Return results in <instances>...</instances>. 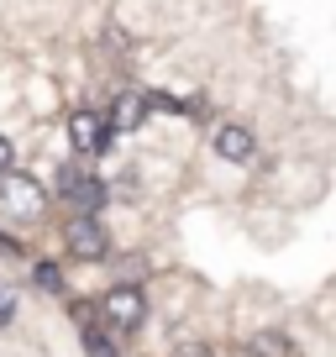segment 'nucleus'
<instances>
[{"label":"nucleus","mask_w":336,"mask_h":357,"mask_svg":"<svg viewBox=\"0 0 336 357\" xmlns=\"http://www.w3.org/2000/svg\"><path fill=\"white\" fill-rule=\"evenodd\" d=\"M47 211V190L26 174H0V215L11 221H37Z\"/></svg>","instance_id":"1"},{"label":"nucleus","mask_w":336,"mask_h":357,"mask_svg":"<svg viewBox=\"0 0 336 357\" xmlns=\"http://www.w3.org/2000/svg\"><path fill=\"white\" fill-rule=\"evenodd\" d=\"M100 310H105V321H111L116 331H137V326L147 321V300H142V289H137V284H121V289H111Z\"/></svg>","instance_id":"2"},{"label":"nucleus","mask_w":336,"mask_h":357,"mask_svg":"<svg viewBox=\"0 0 336 357\" xmlns=\"http://www.w3.org/2000/svg\"><path fill=\"white\" fill-rule=\"evenodd\" d=\"M63 236H68V252H74V257H84V263H95V257H105V252H111V236H105V226L95 221V215H74Z\"/></svg>","instance_id":"3"},{"label":"nucleus","mask_w":336,"mask_h":357,"mask_svg":"<svg viewBox=\"0 0 336 357\" xmlns=\"http://www.w3.org/2000/svg\"><path fill=\"white\" fill-rule=\"evenodd\" d=\"M58 184H63V200L74 205L79 215H95L105 205V184L95 174H79V168H63V178H58Z\"/></svg>","instance_id":"4"},{"label":"nucleus","mask_w":336,"mask_h":357,"mask_svg":"<svg viewBox=\"0 0 336 357\" xmlns=\"http://www.w3.org/2000/svg\"><path fill=\"white\" fill-rule=\"evenodd\" d=\"M68 137H74V147H79L84 158H95V153H105V142H111V121H105V116H95V111H74Z\"/></svg>","instance_id":"5"},{"label":"nucleus","mask_w":336,"mask_h":357,"mask_svg":"<svg viewBox=\"0 0 336 357\" xmlns=\"http://www.w3.org/2000/svg\"><path fill=\"white\" fill-rule=\"evenodd\" d=\"M147 116H153V95H137V89H126V95H116V100H111L105 121H111V132H137Z\"/></svg>","instance_id":"6"},{"label":"nucleus","mask_w":336,"mask_h":357,"mask_svg":"<svg viewBox=\"0 0 336 357\" xmlns=\"http://www.w3.org/2000/svg\"><path fill=\"white\" fill-rule=\"evenodd\" d=\"M215 153H221L226 163H252L258 142H252V132H247V126H221V132H215Z\"/></svg>","instance_id":"7"},{"label":"nucleus","mask_w":336,"mask_h":357,"mask_svg":"<svg viewBox=\"0 0 336 357\" xmlns=\"http://www.w3.org/2000/svg\"><path fill=\"white\" fill-rule=\"evenodd\" d=\"M74 321H79V336H84V352H90V357H121V352H116V342L100 331L95 310H84V305H79V310H74Z\"/></svg>","instance_id":"8"},{"label":"nucleus","mask_w":336,"mask_h":357,"mask_svg":"<svg viewBox=\"0 0 336 357\" xmlns=\"http://www.w3.org/2000/svg\"><path fill=\"white\" fill-rule=\"evenodd\" d=\"M247 352H252V357H289V336H284V331H258Z\"/></svg>","instance_id":"9"},{"label":"nucleus","mask_w":336,"mask_h":357,"mask_svg":"<svg viewBox=\"0 0 336 357\" xmlns=\"http://www.w3.org/2000/svg\"><path fill=\"white\" fill-rule=\"evenodd\" d=\"M32 284H37V289H47V294H63V273H58L53 263H37L32 268Z\"/></svg>","instance_id":"10"},{"label":"nucleus","mask_w":336,"mask_h":357,"mask_svg":"<svg viewBox=\"0 0 336 357\" xmlns=\"http://www.w3.org/2000/svg\"><path fill=\"white\" fill-rule=\"evenodd\" d=\"M11 321H16V294L6 289V284H0V331H6Z\"/></svg>","instance_id":"11"},{"label":"nucleus","mask_w":336,"mask_h":357,"mask_svg":"<svg viewBox=\"0 0 336 357\" xmlns=\"http://www.w3.org/2000/svg\"><path fill=\"white\" fill-rule=\"evenodd\" d=\"M11 163H16V147L0 137V174H11Z\"/></svg>","instance_id":"12"}]
</instances>
